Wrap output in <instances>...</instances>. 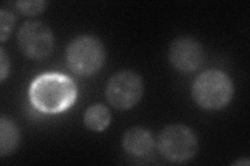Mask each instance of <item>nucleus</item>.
Here are the masks:
<instances>
[{"label":"nucleus","mask_w":250,"mask_h":166,"mask_svg":"<svg viewBox=\"0 0 250 166\" xmlns=\"http://www.w3.org/2000/svg\"><path fill=\"white\" fill-rule=\"evenodd\" d=\"M15 15L5 9L0 11V41L4 42L12 34L15 27Z\"/></svg>","instance_id":"obj_11"},{"label":"nucleus","mask_w":250,"mask_h":166,"mask_svg":"<svg viewBox=\"0 0 250 166\" xmlns=\"http://www.w3.org/2000/svg\"><path fill=\"white\" fill-rule=\"evenodd\" d=\"M168 57L174 69L184 73L193 72L203 60L202 46L193 37H177L170 45Z\"/></svg>","instance_id":"obj_7"},{"label":"nucleus","mask_w":250,"mask_h":166,"mask_svg":"<svg viewBox=\"0 0 250 166\" xmlns=\"http://www.w3.org/2000/svg\"><path fill=\"white\" fill-rule=\"evenodd\" d=\"M10 73V58L4 49H0V81L3 82Z\"/></svg>","instance_id":"obj_13"},{"label":"nucleus","mask_w":250,"mask_h":166,"mask_svg":"<svg viewBox=\"0 0 250 166\" xmlns=\"http://www.w3.org/2000/svg\"><path fill=\"white\" fill-rule=\"evenodd\" d=\"M156 147L163 158L172 163L192 160L198 151V139L194 131L185 125H170L163 129Z\"/></svg>","instance_id":"obj_4"},{"label":"nucleus","mask_w":250,"mask_h":166,"mask_svg":"<svg viewBox=\"0 0 250 166\" xmlns=\"http://www.w3.org/2000/svg\"><path fill=\"white\" fill-rule=\"evenodd\" d=\"M31 105L47 114H56L71 107L77 98V86L61 73H44L36 77L28 91Z\"/></svg>","instance_id":"obj_1"},{"label":"nucleus","mask_w":250,"mask_h":166,"mask_svg":"<svg viewBox=\"0 0 250 166\" xmlns=\"http://www.w3.org/2000/svg\"><path fill=\"white\" fill-rule=\"evenodd\" d=\"M233 96V84L223 71L210 69L200 73L192 84V97L196 104L208 111L229 105Z\"/></svg>","instance_id":"obj_2"},{"label":"nucleus","mask_w":250,"mask_h":166,"mask_svg":"<svg viewBox=\"0 0 250 166\" xmlns=\"http://www.w3.org/2000/svg\"><path fill=\"white\" fill-rule=\"evenodd\" d=\"M142 78L132 71H121L114 74L105 86V97L114 108L128 110L136 106L143 97Z\"/></svg>","instance_id":"obj_5"},{"label":"nucleus","mask_w":250,"mask_h":166,"mask_svg":"<svg viewBox=\"0 0 250 166\" xmlns=\"http://www.w3.org/2000/svg\"><path fill=\"white\" fill-rule=\"evenodd\" d=\"M16 5L23 15L37 16L45 11L47 2L44 0H30V1H18Z\"/></svg>","instance_id":"obj_12"},{"label":"nucleus","mask_w":250,"mask_h":166,"mask_svg":"<svg viewBox=\"0 0 250 166\" xmlns=\"http://www.w3.org/2000/svg\"><path fill=\"white\" fill-rule=\"evenodd\" d=\"M17 39L20 50L30 59H45L53 51L52 30L41 21L30 20L23 23L18 31Z\"/></svg>","instance_id":"obj_6"},{"label":"nucleus","mask_w":250,"mask_h":166,"mask_svg":"<svg viewBox=\"0 0 250 166\" xmlns=\"http://www.w3.org/2000/svg\"><path fill=\"white\" fill-rule=\"evenodd\" d=\"M111 120L112 116L108 108L100 103L88 107L83 114L84 126L93 132L105 130L111 124Z\"/></svg>","instance_id":"obj_10"},{"label":"nucleus","mask_w":250,"mask_h":166,"mask_svg":"<svg viewBox=\"0 0 250 166\" xmlns=\"http://www.w3.org/2000/svg\"><path fill=\"white\" fill-rule=\"evenodd\" d=\"M124 151L136 157L149 154L154 147V139L149 130L143 127H132L122 137Z\"/></svg>","instance_id":"obj_8"},{"label":"nucleus","mask_w":250,"mask_h":166,"mask_svg":"<svg viewBox=\"0 0 250 166\" xmlns=\"http://www.w3.org/2000/svg\"><path fill=\"white\" fill-rule=\"evenodd\" d=\"M66 62L75 75L89 77L104 67L105 49L103 42L94 36H78L66 48Z\"/></svg>","instance_id":"obj_3"},{"label":"nucleus","mask_w":250,"mask_h":166,"mask_svg":"<svg viewBox=\"0 0 250 166\" xmlns=\"http://www.w3.org/2000/svg\"><path fill=\"white\" fill-rule=\"evenodd\" d=\"M20 144V131L11 118H0V154L10 155L17 149Z\"/></svg>","instance_id":"obj_9"}]
</instances>
